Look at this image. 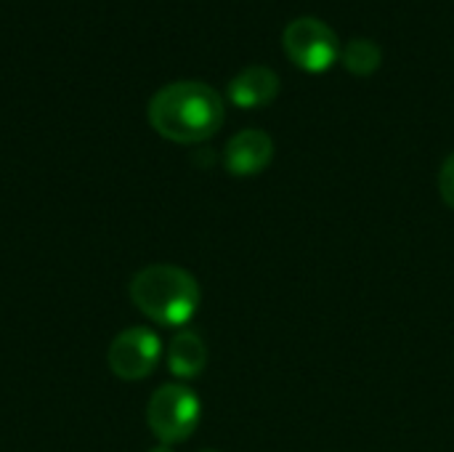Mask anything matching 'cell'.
Masks as SVG:
<instances>
[{"label": "cell", "instance_id": "cell-1", "mask_svg": "<svg viewBox=\"0 0 454 452\" xmlns=\"http://www.w3.org/2000/svg\"><path fill=\"white\" fill-rule=\"evenodd\" d=\"M152 128L176 144H200L223 125V99L200 80H178L160 88L149 101Z\"/></svg>", "mask_w": 454, "mask_h": 452}, {"label": "cell", "instance_id": "cell-2", "mask_svg": "<svg viewBox=\"0 0 454 452\" xmlns=\"http://www.w3.org/2000/svg\"><path fill=\"white\" fill-rule=\"evenodd\" d=\"M128 290L136 309L165 328L186 325L197 314L202 301L197 280L186 269L173 264H152L138 269Z\"/></svg>", "mask_w": 454, "mask_h": 452}, {"label": "cell", "instance_id": "cell-3", "mask_svg": "<svg viewBox=\"0 0 454 452\" xmlns=\"http://www.w3.org/2000/svg\"><path fill=\"white\" fill-rule=\"evenodd\" d=\"M202 418L200 397L184 384H165L160 386L146 405V424L160 445H178L186 442Z\"/></svg>", "mask_w": 454, "mask_h": 452}, {"label": "cell", "instance_id": "cell-4", "mask_svg": "<svg viewBox=\"0 0 454 452\" xmlns=\"http://www.w3.org/2000/svg\"><path fill=\"white\" fill-rule=\"evenodd\" d=\"M282 43H285L287 56L309 72H322L340 56L338 35L333 32L330 24H325L317 16L293 19L285 27Z\"/></svg>", "mask_w": 454, "mask_h": 452}, {"label": "cell", "instance_id": "cell-5", "mask_svg": "<svg viewBox=\"0 0 454 452\" xmlns=\"http://www.w3.org/2000/svg\"><path fill=\"white\" fill-rule=\"evenodd\" d=\"M162 357V341L149 328H128L117 333L106 349V365L120 381H144Z\"/></svg>", "mask_w": 454, "mask_h": 452}, {"label": "cell", "instance_id": "cell-6", "mask_svg": "<svg viewBox=\"0 0 454 452\" xmlns=\"http://www.w3.org/2000/svg\"><path fill=\"white\" fill-rule=\"evenodd\" d=\"M271 157H274V141L266 131H258V128L239 131L237 136L229 139V144L223 149L226 170L239 178L258 176L261 170L269 168Z\"/></svg>", "mask_w": 454, "mask_h": 452}, {"label": "cell", "instance_id": "cell-7", "mask_svg": "<svg viewBox=\"0 0 454 452\" xmlns=\"http://www.w3.org/2000/svg\"><path fill=\"white\" fill-rule=\"evenodd\" d=\"M279 93V77L271 67L253 64L237 72L229 83V99L242 109L266 107Z\"/></svg>", "mask_w": 454, "mask_h": 452}, {"label": "cell", "instance_id": "cell-8", "mask_svg": "<svg viewBox=\"0 0 454 452\" xmlns=\"http://www.w3.org/2000/svg\"><path fill=\"white\" fill-rule=\"evenodd\" d=\"M205 365H207V346L197 333L184 330L168 344V370L176 378H197L205 370Z\"/></svg>", "mask_w": 454, "mask_h": 452}, {"label": "cell", "instance_id": "cell-9", "mask_svg": "<svg viewBox=\"0 0 454 452\" xmlns=\"http://www.w3.org/2000/svg\"><path fill=\"white\" fill-rule=\"evenodd\" d=\"M343 64L346 69H351L354 75H370L380 67L383 61V51L372 37H351L348 45L343 48Z\"/></svg>", "mask_w": 454, "mask_h": 452}, {"label": "cell", "instance_id": "cell-10", "mask_svg": "<svg viewBox=\"0 0 454 452\" xmlns=\"http://www.w3.org/2000/svg\"><path fill=\"white\" fill-rule=\"evenodd\" d=\"M439 192H442V200L454 208V152L444 160L442 170H439Z\"/></svg>", "mask_w": 454, "mask_h": 452}, {"label": "cell", "instance_id": "cell-11", "mask_svg": "<svg viewBox=\"0 0 454 452\" xmlns=\"http://www.w3.org/2000/svg\"><path fill=\"white\" fill-rule=\"evenodd\" d=\"M146 452H173V450H170V445H154L152 450H146Z\"/></svg>", "mask_w": 454, "mask_h": 452}, {"label": "cell", "instance_id": "cell-12", "mask_svg": "<svg viewBox=\"0 0 454 452\" xmlns=\"http://www.w3.org/2000/svg\"><path fill=\"white\" fill-rule=\"evenodd\" d=\"M205 452H215V450H205Z\"/></svg>", "mask_w": 454, "mask_h": 452}]
</instances>
